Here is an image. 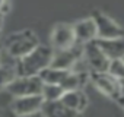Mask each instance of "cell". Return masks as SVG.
<instances>
[{"mask_svg": "<svg viewBox=\"0 0 124 117\" xmlns=\"http://www.w3.org/2000/svg\"><path fill=\"white\" fill-rule=\"evenodd\" d=\"M54 50L50 45L39 44L29 54L18 60L19 76H39L53 63Z\"/></svg>", "mask_w": 124, "mask_h": 117, "instance_id": "cell-1", "label": "cell"}, {"mask_svg": "<svg viewBox=\"0 0 124 117\" xmlns=\"http://www.w3.org/2000/svg\"><path fill=\"white\" fill-rule=\"evenodd\" d=\"M38 45H39V41H38V37L35 35V32L31 29H25V31L10 34L6 38L2 48L8 56L16 58V60H21L22 57L29 54Z\"/></svg>", "mask_w": 124, "mask_h": 117, "instance_id": "cell-2", "label": "cell"}, {"mask_svg": "<svg viewBox=\"0 0 124 117\" xmlns=\"http://www.w3.org/2000/svg\"><path fill=\"white\" fill-rule=\"evenodd\" d=\"M44 88V81L41 76H18L8 88L6 92L12 98L28 97V95H41Z\"/></svg>", "mask_w": 124, "mask_h": 117, "instance_id": "cell-3", "label": "cell"}, {"mask_svg": "<svg viewBox=\"0 0 124 117\" xmlns=\"http://www.w3.org/2000/svg\"><path fill=\"white\" fill-rule=\"evenodd\" d=\"M91 81H92L93 86L105 97H108L114 101H118L123 97L121 81L115 79L108 72H91Z\"/></svg>", "mask_w": 124, "mask_h": 117, "instance_id": "cell-4", "label": "cell"}, {"mask_svg": "<svg viewBox=\"0 0 124 117\" xmlns=\"http://www.w3.org/2000/svg\"><path fill=\"white\" fill-rule=\"evenodd\" d=\"M83 62L91 72H108L111 60L105 56V53L99 48L95 41L83 44Z\"/></svg>", "mask_w": 124, "mask_h": 117, "instance_id": "cell-5", "label": "cell"}, {"mask_svg": "<svg viewBox=\"0 0 124 117\" xmlns=\"http://www.w3.org/2000/svg\"><path fill=\"white\" fill-rule=\"evenodd\" d=\"M83 58V44H76L66 50H54L51 67L61 70H73Z\"/></svg>", "mask_w": 124, "mask_h": 117, "instance_id": "cell-6", "label": "cell"}, {"mask_svg": "<svg viewBox=\"0 0 124 117\" xmlns=\"http://www.w3.org/2000/svg\"><path fill=\"white\" fill-rule=\"evenodd\" d=\"M50 40H51L53 50H66L79 44L76 40L75 28L73 25H69V24H57L51 31Z\"/></svg>", "mask_w": 124, "mask_h": 117, "instance_id": "cell-7", "label": "cell"}, {"mask_svg": "<svg viewBox=\"0 0 124 117\" xmlns=\"http://www.w3.org/2000/svg\"><path fill=\"white\" fill-rule=\"evenodd\" d=\"M92 18L95 19L98 26V40H112V38L124 37V29L105 13L95 10L92 13Z\"/></svg>", "mask_w": 124, "mask_h": 117, "instance_id": "cell-8", "label": "cell"}, {"mask_svg": "<svg viewBox=\"0 0 124 117\" xmlns=\"http://www.w3.org/2000/svg\"><path fill=\"white\" fill-rule=\"evenodd\" d=\"M44 102L45 101L42 95L16 97V98H12L10 108H12L13 116H26V114H32V113L42 110Z\"/></svg>", "mask_w": 124, "mask_h": 117, "instance_id": "cell-9", "label": "cell"}, {"mask_svg": "<svg viewBox=\"0 0 124 117\" xmlns=\"http://www.w3.org/2000/svg\"><path fill=\"white\" fill-rule=\"evenodd\" d=\"M19 76L18 70V60L10 56H8L5 51L0 57V91L5 89Z\"/></svg>", "mask_w": 124, "mask_h": 117, "instance_id": "cell-10", "label": "cell"}, {"mask_svg": "<svg viewBox=\"0 0 124 117\" xmlns=\"http://www.w3.org/2000/svg\"><path fill=\"white\" fill-rule=\"evenodd\" d=\"M73 28H75L76 40L79 44H86V42L98 40V26L92 16L78 21L73 25Z\"/></svg>", "mask_w": 124, "mask_h": 117, "instance_id": "cell-11", "label": "cell"}, {"mask_svg": "<svg viewBox=\"0 0 124 117\" xmlns=\"http://www.w3.org/2000/svg\"><path fill=\"white\" fill-rule=\"evenodd\" d=\"M61 102L72 108L76 113H82L88 107V97L82 89H73V91H64L61 97Z\"/></svg>", "mask_w": 124, "mask_h": 117, "instance_id": "cell-12", "label": "cell"}, {"mask_svg": "<svg viewBox=\"0 0 124 117\" xmlns=\"http://www.w3.org/2000/svg\"><path fill=\"white\" fill-rule=\"evenodd\" d=\"M96 44L109 60L124 57V37L112 38V40H96Z\"/></svg>", "mask_w": 124, "mask_h": 117, "instance_id": "cell-13", "label": "cell"}, {"mask_svg": "<svg viewBox=\"0 0 124 117\" xmlns=\"http://www.w3.org/2000/svg\"><path fill=\"white\" fill-rule=\"evenodd\" d=\"M42 111L47 117H78L79 116V113H76L72 108H69L67 105H64L61 102V100L45 101L42 105Z\"/></svg>", "mask_w": 124, "mask_h": 117, "instance_id": "cell-14", "label": "cell"}, {"mask_svg": "<svg viewBox=\"0 0 124 117\" xmlns=\"http://www.w3.org/2000/svg\"><path fill=\"white\" fill-rule=\"evenodd\" d=\"M70 70H61V69H54V67H48L45 69L39 76L44 81V84H54V85H63V82L66 81V78L69 76Z\"/></svg>", "mask_w": 124, "mask_h": 117, "instance_id": "cell-15", "label": "cell"}, {"mask_svg": "<svg viewBox=\"0 0 124 117\" xmlns=\"http://www.w3.org/2000/svg\"><path fill=\"white\" fill-rule=\"evenodd\" d=\"M63 94H64V89L60 85H54V84H44V88L41 92L44 101H58L61 100Z\"/></svg>", "mask_w": 124, "mask_h": 117, "instance_id": "cell-16", "label": "cell"}, {"mask_svg": "<svg viewBox=\"0 0 124 117\" xmlns=\"http://www.w3.org/2000/svg\"><path fill=\"white\" fill-rule=\"evenodd\" d=\"M108 73L118 81H124V60L123 58L111 60L109 67H108Z\"/></svg>", "mask_w": 124, "mask_h": 117, "instance_id": "cell-17", "label": "cell"}, {"mask_svg": "<svg viewBox=\"0 0 124 117\" xmlns=\"http://www.w3.org/2000/svg\"><path fill=\"white\" fill-rule=\"evenodd\" d=\"M9 12H10V2H9V0H6L5 5L2 6V9H0V15L5 16V15H8Z\"/></svg>", "mask_w": 124, "mask_h": 117, "instance_id": "cell-18", "label": "cell"}, {"mask_svg": "<svg viewBox=\"0 0 124 117\" xmlns=\"http://www.w3.org/2000/svg\"><path fill=\"white\" fill-rule=\"evenodd\" d=\"M13 117H47V116L44 114V111H42V110H39V111L32 113V114H26V116H13Z\"/></svg>", "mask_w": 124, "mask_h": 117, "instance_id": "cell-19", "label": "cell"}, {"mask_svg": "<svg viewBox=\"0 0 124 117\" xmlns=\"http://www.w3.org/2000/svg\"><path fill=\"white\" fill-rule=\"evenodd\" d=\"M117 102H118V104H120V105H121V107L124 108V95H123V97H121V98H120V100H118Z\"/></svg>", "mask_w": 124, "mask_h": 117, "instance_id": "cell-20", "label": "cell"}, {"mask_svg": "<svg viewBox=\"0 0 124 117\" xmlns=\"http://www.w3.org/2000/svg\"><path fill=\"white\" fill-rule=\"evenodd\" d=\"M2 29H3V16L0 15V34H2Z\"/></svg>", "mask_w": 124, "mask_h": 117, "instance_id": "cell-21", "label": "cell"}, {"mask_svg": "<svg viewBox=\"0 0 124 117\" xmlns=\"http://www.w3.org/2000/svg\"><path fill=\"white\" fill-rule=\"evenodd\" d=\"M5 2H6V0H0V9H2V6L5 5Z\"/></svg>", "mask_w": 124, "mask_h": 117, "instance_id": "cell-22", "label": "cell"}, {"mask_svg": "<svg viewBox=\"0 0 124 117\" xmlns=\"http://www.w3.org/2000/svg\"><path fill=\"white\" fill-rule=\"evenodd\" d=\"M121 88H123V95H124V81H121Z\"/></svg>", "mask_w": 124, "mask_h": 117, "instance_id": "cell-23", "label": "cell"}, {"mask_svg": "<svg viewBox=\"0 0 124 117\" xmlns=\"http://www.w3.org/2000/svg\"><path fill=\"white\" fill-rule=\"evenodd\" d=\"M2 53H3V48H2V47H0V57H2Z\"/></svg>", "mask_w": 124, "mask_h": 117, "instance_id": "cell-24", "label": "cell"}, {"mask_svg": "<svg viewBox=\"0 0 124 117\" xmlns=\"http://www.w3.org/2000/svg\"><path fill=\"white\" fill-rule=\"evenodd\" d=\"M0 117H5V116H0Z\"/></svg>", "mask_w": 124, "mask_h": 117, "instance_id": "cell-25", "label": "cell"}, {"mask_svg": "<svg viewBox=\"0 0 124 117\" xmlns=\"http://www.w3.org/2000/svg\"><path fill=\"white\" fill-rule=\"evenodd\" d=\"M123 60H124V57H123Z\"/></svg>", "mask_w": 124, "mask_h": 117, "instance_id": "cell-26", "label": "cell"}]
</instances>
